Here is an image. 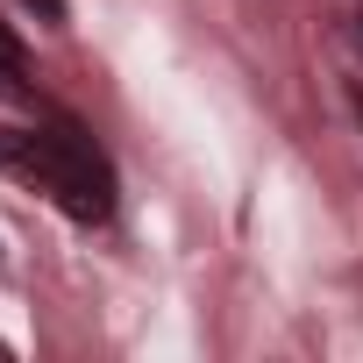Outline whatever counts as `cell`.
<instances>
[{"instance_id":"obj_1","label":"cell","mask_w":363,"mask_h":363,"mask_svg":"<svg viewBox=\"0 0 363 363\" xmlns=\"http://www.w3.org/2000/svg\"><path fill=\"white\" fill-rule=\"evenodd\" d=\"M0 164H8L15 178H29V186H43L72 221H100L114 207L107 164L72 128H0Z\"/></svg>"},{"instance_id":"obj_2","label":"cell","mask_w":363,"mask_h":363,"mask_svg":"<svg viewBox=\"0 0 363 363\" xmlns=\"http://www.w3.org/2000/svg\"><path fill=\"white\" fill-rule=\"evenodd\" d=\"M0 93H22V50L8 29H0Z\"/></svg>"},{"instance_id":"obj_3","label":"cell","mask_w":363,"mask_h":363,"mask_svg":"<svg viewBox=\"0 0 363 363\" xmlns=\"http://www.w3.org/2000/svg\"><path fill=\"white\" fill-rule=\"evenodd\" d=\"M29 8H36L43 22H65V0H29Z\"/></svg>"}]
</instances>
